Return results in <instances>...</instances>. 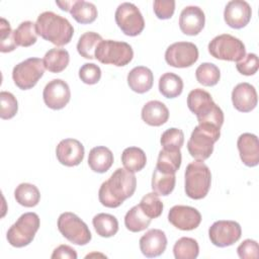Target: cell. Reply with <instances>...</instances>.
<instances>
[{
  "label": "cell",
  "mask_w": 259,
  "mask_h": 259,
  "mask_svg": "<svg viewBox=\"0 0 259 259\" xmlns=\"http://www.w3.org/2000/svg\"><path fill=\"white\" fill-rule=\"evenodd\" d=\"M17 45L14 39V31L11 29L10 23L3 17L0 19V52L9 53L14 51Z\"/></svg>",
  "instance_id": "obj_38"
},
{
  "label": "cell",
  "mask_w": 259,
  "mask_h": 259,
  "mask_svg": "<svg viewBox=\"0 0 259 259\" xmlns=\"http://www.w3.org/2000/svg\"><path fill=\"white\" fill-rule=\"evenodd\" d=\"M198 60V49L190 41H177L165 52L166 63L174 68H187Z\"/></svg>",
  "instance_id": "obj_11"
},
{
  "label": "cell",
  "mask_w": 259,
  "mask_h": 259,
  "mask_svg": "<svg viewBox=\"0 0 259 259\" xmlns=\"http://www.w3.org/2000/svg\"><path fill=\"white\" fill-rule=\"evenodd\" d=\"M102 40V36L97 32L87 31L79 37L77 51L79 55L85 59H95V51Z\"/></svg>",
  "instance_id": "obj_32"
},
{
  "label": "cell",
  "mask_w": 259,
  "mask_h": 259,
  "mask_svg": "<svg viewBox=\"0 0 259 259\" xmlns=\"http://www.w3.org/2000/svg\"><path fill=\"white\" fill-rule=\"evenodd\" d=\"M56 4L64 11L71 13L72 17L81 24L92 23L97 18L96 6L84 0L73 1H56Z\"/></svg>",
  "instance_id": "obj_17"
},
{
  "label": "cell",
  "mask_w": 259,
  "mask_h": 259,
  "mask_svg": "<svg viewBox=\"0 0 259 259\" xmlns=\"http://www.w3.org/2000/svg\"><path fill=\"white\" fill-rule=\"evenodd\" d=\"M1 100V111L0 116L2 119L12 118L18 110V103L15 96L7 91H1L0 93Z\"/></svg>",
  "instance_id": "obj_40"
},
{
  "label": "cell",
  "mask_w": 259,
  "mask_h": 259,
  "mask_svg": "<svg viewBox=\"0 0 259 259\" xmlns=\"http://www.w3.org/2000/svg\"><path fill=\"white\" fill-rule=\"evenodd\" d=\"M79 78L85 84L94 85L101 78V70L93 63H86L79 69Z\"/></svg>",
  "instance_id": "obj_41"
},
{
  "label": "cell",
  "mask_w": 259,
  "mask_h": 259,
  "mask_svg": "<svg viewBox=\"0 0 259 259\" xmlns=\"http://www.w3.org/2000/svg\"><path fill=\"white\" fill-rule=\"evenodd\" d=\"M35 30L37 35L57 47L69 44L74 34L69 20L53 11H45L37 16Z\"/></svg>",
  "instance_id": "obj_2"
},
{
  "label": "cell",
  "mask_w": 259,
  "mask_h": 259,
  "mask_svg": "<svg viewBox=\"0 0 259 259\" xmlns=\"http://www.w3.org/2000/svg\"><path fill=\"white\" fill-rule=\"evenodd\" d=\"M237 253L241 259H256L259 256L258 243L251 239H246L237 248Z\"/></svg>",
  "instance_id": "obj_44"
},
{
  "label": "cell",
  "mask_w": 259,
  "mask_h": 259,
  "mask_svg": "<svg viewBox=\"0 0 259 259\" xmlns=\"http://www.w3.org/2000/svg\"><path fill=\"white\" fill-rule=\"evenodd\" d=\"M257 92L253 85L243 82L235 86L232 91V102L234 107L241 112H249L257 105Z\"/></svg>",
  "instance_id": "obj_20"
},
{
  "label": "cell",
  "mask_w": 259,
  "mask_h": 259,
  "mask_svg": "<svg viewBox=\"0 0 259 259\" xmlns=\"http://www.w3.org/2000/svg\"><path fill=\"white\" fill-rule=\"evenodd\" d=\"M37 33L35 30V23L26 20L21 22L14 30V39L17 47H30L35 44Z\"/></svg>",
  "instance_id": "obj_35"
},
{
  "label": "cell",
  "mask_w": 259,
  "mask_h": 259,
  "mask_svg": "<svg viewBox=\"0 0 259 259\" xmlns=\"http://www.w3.org/2000/svg\"><path fill=\"white\" fill-rule=\"evenodd\" d=\"M44 61L39 58H29L17 64L12 70L14 84L21 90L34 87L45 73Z\"/></svg>",
  "instance_id": "obj_9"
},
{
  "label": "cell",
  "mask_w": 259,
  "mask_h": 259,
  "mask_svg": "<svg viewBox=\"0 0 259 259\" xmlns=\"http://www.w3.org/2000/svg\"><path fill=\"white\" fill-rule=\"evenodd\" d=\"M115 22L121 31L128 36L139 35L145 27V20L140 9L133 3L123 2L115 10Z\"/></svg>",
  "instance_id": "obj_10"
},
{
  "label": "cell",
  "mask_w": 259,
  "mask_h": 259,
  "mask_svg": "<svg viewBox=\"0 0 259 259\" xmlns=\"http://www.w3.org/2000/svg\"><path fill=\"white\" fill-rule=\"evenodd\" d=\"M93 227L100 237L110 238L118 231V222L116 218L109 213H98L92 220Z\"/></svg>",
  "instance_id": "obj_30"
},
{
  "label": "cell",
  "mask_w": 259,
  "mask_h": 259,
  "mask_svg": "<svg viewBox=\"0 0 259 259\" xmlns=\"http://www.w3.org/2000/svg\"><path fill=\"white\" fill-rule=\"evenodd\" d=\"M134 57L132 47L125 41L103 39L95 51V59L102 64L122 67L127 65Z\"/></svg>",
  "instance_id": "obj_6"
},
{
  "label": "cell",
  "mask_w": 259,
  "mask_h": 259,
  "mask_svg": "<svg viewBox=\"0 0 259 259\" xmlns=\"http://www.w3.org/2000/svg\"><path fill=\"white\" fill-rule=\"evenodd\" d=\"M195 77L198 83L203 86H214L221 78V72L218 66L212 63H202L195 71Z\"/></svg>",
  "instance_id": "obj_36"
},
{
  "label": "cell",
  "mask_w": 259,
  "mask_h": 259,
  "mask_svg": "<svg viewBox=\"0 0 259 259\" xmlns=\"http://www.w3.org/2000/svg\"><path fill=\"white\" fill-rule=\"evenodd\" d=\"M211 173L203 161L189 163L185 170V193L192 199H202L209 191Z\"/></svg>",
  "instance_id": "obj_4"
},
{
  "label": "cell",
  "mask_w": 259,
  "mask_h": 259,
  "mask_svg": "<svg viewBox=\"0 0 259 259\" xmlns=\"http://www.w3.org/2000/svg\"><path fill=\"white\" fill-rule=\"evenodd\" d=\"M16 201L25 207L35 206L40 199L38 188L30 183H20L14 190Z\"/></svg>",
  "instance_id": "obj_31"
},
{
  "label": "cell",
  "mask_w": 259,
  "mask_h": 259,
  "mask_svg": "<svg viewBox=\"0 0 259 259\" xmlns=\"http://www.w3.org/2000/svg\"><path fill=\"white\" fill-rule=\"evenodd\" d=\"M252 16V9L248 2L244 0H232L227 3L224 10L226 23L236 29L245 27Z\"/></svg>",
  "instance_id": "obj_15"
},
{
  "label": "cell",
  "mask_w": 259,
  "mask_h": 259,
  "mask_svg": "<svg viewBox=\"0 0 259 259\" xmlns=\"http://www.w3.org/2000/svg\"><path fill=\"white\" fill-rule=\"evenodd\" d=\"M136 188L137 178L135 174L125 168H117L101 184L98 191V198L102 205L115 208L131 197L135 193Z\"/></svg>",
  "instance_id": "obj_1"
},
{
  "label": "cell",
  "mask_w": 259,
  "mask_h": 259,
  "mask_svg": "<svg viewBox=\"0 0 259 259\" xmlns=\"http://www.w3.org/2000/svg\"><path fill=\"white\" fill-rule=\"evenodd\" d=\"M259 67V60L256 54L249 53L236 64L238 72L245 76L254 75Z\"/></svg>",
  "instance_id": "obj_42"
},
{
  "label": "cell",
  "mask_w": 259,
  "mask_h": 259,
  "mask_svg": "<svg viewBox=\"0 0 259 259\" xmlns=\"http://www.w3.org/2000/svg\"><path fill=\"white\" fill-rule=\"evenodd\" d=\"M139 243L143 255L154 258L164 253L167 247V237L162 230L152 229L141 237Z\"/></svg>",
  "instance_id": "obj_19"
},
{
  "label": "cell",
  "mask_w": 259,
  "mask_h": 259,
  "mask_svg": "<svg viewBox=\"0 0 259 259\" xmlns=\"http://www.w3.org/2000/svg\"><path fill=\"white\" fill-rule=\"evenodd\" d=\"M39 217L35 212H25L9 228L6 234L8 243L15 248L29 245L39 229Z\"/></svg>",
  "instance_id": "obj_5"
},
{
  "label": "cell",
  "mask_w": 259,
  "mask_h": 259,
  "mask_svg": "<svg viewBox=\"0 0 259 259\" xmlns=\"http://www.w3.org/2000/svg\"><path fill=\"white\" fill-rule=\"evenodd\" d=\"M242 235L241 226L235 221L214 222L208 230L210 242L220 248H225L235 244Z\"/></svg>",
  "instance_id": "obj_12"
},
{
  "label": "cell",
  "mask_w": 259,
  "mask_h": 259,
  "mask_svg": "<svg viewBox=\"0 0 259 259\" xmlns=\"http://www.w3.org/2000/svg\"><path fill=\"white\" fill-rule=\"evenodd\" d=\"M151 221L152 219L146 215L139 204L133 206L124 217V225L126 229L134 233L146 230L149 227Z\"/></svg>",
  "instance_id": "obj_33"
},
{
  "label": "cell",
  "mask_w": 259,
  "mask_h": 259,
  "mask_svg": "<svg viewBox=\"0 0 259 259\" xmlns=\"http://www.w3.org/2000/svg\"><path fill=\"white\" fill-rule=\"evenodd\" d=\"M58 229L68 241L75 245L84 246L92 239L88 226L73 212L67 211L60 214Z\"/></svg>",
  "instance_id": "obj_8"
},
{
  "label": "cell",
  "mask_w": 259,
  "mask_h": 259,
  "mask_svg": "<svg viewBox=\"0 0 259 259\" xmlns=\"http://www.w3.org/2000/svg\"><path fill=\"white\" fill-rule=\"evenodd\" d=\"M180 150L163 149L159 152L156 168L165 173L175 174L181 165Z\"/></svg>",
  "instance_id": "obj_28"
},
{
  "label": "cell",
  "mask_w": 259,
  "mask_h": 259,
  "mask_svg": "<svg viewBox=\"0 0 259 259\" xmlns=\"http://www.w3.org/2000/svg\"><path fill=\"white\" fill-rule=\"evenodd\" d=\"M141 116L147 124L151 126H160L167 122L169 118V110L163 102L151 100L143 106Z\"/></svg>",
  "instance_id": "obj_22"
},
{
  "label": "cell",
  "mask_w": 259,
  "mask_h": 259,
  "mask_svg": "<svg viewBox=\"0 0 259 259\" xmlns=\"http://www.w3.org/2000/svg\"><path fill=\"white\" fill-rule=\"evenodd\" d=\"M240 158L248 167H255L259 163L258 138L250 133L242 134L237 141Z\"/></svg>",
  "instance_id": "obj_21"
},
{
  "label": "cell",
  "mask_w": 259,
  "mask_h": 259,
  "mask_svg": "<svg viewBox=\"0 0 259 259\" xmlns=\"http://www.w3.org/2000/svg\"><path fill=\"white\" fill-rule=\"evenodd\" d=\"M84 146L76 139L62 140L56 149L58 161L67 167L79 165L84 159Z\"/></svg>",
  "instance_id": "obj_16"
},
{
  "label": "cell",
  "mask_w": 259,
  "mask_h": 259,
  "mask_svg": "<svg viewBox=\"0 0 259 259\" xmlns=\"http://www.w3.org/2000/svg\"><path fill=\"white\" fill-rule=\"evenodd\" d=\"M168 221L181 231H191L199 226L201 214L192 206L174 205L168 212Z\"/></svg>",
  "instance_id": "obj_14"
},
{
  "label": "cell",
  "mask_w": 259,
  "mask_h": 259,
  "mask_svg": "<svg viewBox=\"0 0 259 259\" xmlns=\"http://www.w3.org/2000/svg\"><path fill=\"white\" fill-rule=\"evenodd\" d=\"M154 82V75L152 71L144 66L135 67L127 74V84L130 88L140 94L148 92Z\"/></svg>",
  "instance_id": "obj_23"
},
{
  "label": "cell",
  "mask_w": 259,
  "mask_h": 259,
  "mask_svg": "<svg viewBox=\"0 0 259 259\" xmlns=\"http://www.w3.org/2000/svg\"><path fill=\"white\" fill-rule=\"evenodd\" d=\"M204 12L198 6H186L179 16L180 30L186 35H196L204 27Z\"/></svg>",
  "instance_id": "obj_18"
},
{
  "label": "cell",
  "mask_w": 259,
  "mask_h": 259,
  "mask_svg": "<svg viewBox=\"0 0 259 259\" xmlns=\"http://www.w3.org/2000/svg\"><path fill=\"white\" fill-rule=\"evenodd\" d=\"M113 164L112 152L104 147L98 146L90 150L88 156V165L92 171L97 173H105Z\"/></svg>",
  "instance_id": "obj_24"
},
{
  "label": "cell",
  "mask_w": 259,
  "mask_h": 259,
  "mask_svg": "<svg viewBox=\"0 0 259 259\" xmlns=\"http://www.w3.org/2000/svg\"><path fill=\"white\" fill-rule=\"evenodd\" d=\"M121 163L126 170L135 173L141 171L146 166L147 157L141 148L128 147L121 154Z\"/></svg>",
  "instance_id": "obj_27"
},
{
  "label": "cell",
  "mask_w": 259,
  "mask_h": 259,
  "mask_svg": "<svg viewBox=\"0 0 259 259\" xmlns=\"http://www.w3.org/2000/svg\"><path fill=\"white\" fill-rule=\"evenodd\" d=\"M45 68L52 73H60L64 71L70 62V56L67 50L54 48L49 50L44 57Z\"/></svg>",
  "instance_id": "obj_25"
},
{
  "label": "cell",
  "mask_w": 259,
  "mask_h": 259,
  "mask_svg": "<svg viewBox=\"0 0 259 259\" xmlns=\"http://www.w3.org/2000/svg\"><path fill=\"white\" fill-rule=\"evenodd\" d=\"M42 97L46 105L54 110L64 108L71 98L70 87L62 79H53L44 88Z\"/></svg>",
  "instance_id": "obj_13"
},
{
  "label": "cell",
  "mask_w": 259,
  "mask_h": 259,
  "mask_svg": "<svg viewBox=\"0 0 259 259\" xmlns=\"http://www.w3.org/2000/svg\"><path fill=\"white\" fill-rule=\"evenodd\" d=\"M52 259H58V258H68V259H77V252L68 245H60L57 247L53 254Z\"/></svg>",
  "instance_id": "obj_45"
},
{
  "label": "cell",
  "mask_w": 259,
  "mask_h": 259,
  "mask_svg": "<svg viewBox=\"0 0 259 259\" xmlns=\"http://www.w3.org/2000/svg\"><path fill=\"white\" fill-rule=\"evenodd\" d=\"M160 142L163 149L180 150L184 143V134L179 128L170 127L162 134Z\"/></svg>",
  "instance_id": "obj_39"
},
{
  "label": "cell",
  "mask_w": 259,
  "mask_h": 259,
  "mask_svg": "<svg viewBox=\"0 0 259 259\" xmlns=\"http://www.w3.org/2000/svg\"><path fill=\"white\" fill-rule=\"evenodd\" d=\"M183 90V81L180 76L167 72L159 79V91L166 98L178 97Z\"/></svg>",
  "instance_id": "obj_26"
},
{
  "label": "cell",
  "mask_w": 259,
  "mask_h": 259,
  "mask_svg": "<svg viewBox=\"0 0 259 259\" xmlns=\"http://www.w3.org/2000/svg\"><path fill=\"white\" fill-rule=\"evenodd\" d=\"M208 52L215 59L230 62H239L246 55L243 41L229 33L213 37L208 44Z\"/></svg>",
  "instance_id": "obj_7"
},
{
  "label": "cell",
  "mask_w": 259,
  "mask_h": 259,
  "mask_svg": "<svg viewBox=\"0 0 259 259\" xmlns=\"http://www.w3.org/2000/svg\"><path fill=\"white\" fill-rule=\"evenodd\" d=\"M155 15L159 19H169L172 17L175 10L174 0H156L153 3Z\"/></svg>",
  "instance_id": "obj_43"
},
{
  "label": "cell",
  "mask_w": 259,
  "mask_h": 259,
  "mask_svg": "<svg viewBox=\"0 0 259 259\" xmlns=\"http://www.w3.org/2000/svg\"><path fill=\"white\" fill-rule=\"evenodd\" d=\"M176 177L175 174L165 173L155 168L152 176L151 187L155 193L162 196L169 195L175 187Z\"/></svg>",
  "instance_id": "obj_29"
},
{
  "label": "cell",
  "mask_w": 259,
  "mask_h": 259,
  "mask_svg": "<svg viewBox=\"0 0 259 259\" xmlns=\"http://www.w3.org/2000/svg\"><path fill=\"white\" fill-rule=\"evenodd\" d=\"M173 253L176 259H195L199 253V246L196 240L182 237L174 244Z\"/></svg>",
  "instance_id": "obj_34"
},
{
  "label": "cell",
  "mask_w": 259,
  "mask_h": 259,
  "mask_svg": "<svg viewBox=\"0 0 259 259\" xmlns=\"http://www.w3.org/2000/svg\"><path fill=\"white\" fill-rule=\"evenodd\" d=\"M139 205L150 219H156L160 217L163 211V202L159 198V195L154 191L144 195Z\"/></svg>",
  "instance_id": "obj_37"
},
{
  "label": "cell",
  "mask_w": 259,
  "mask_h": 259,
  "mask_svg": "<svg viewBox=\"0 0 259 259\" xmlns=\"http://www.w3.org/2000/svg\"><path fill=\"white\" fill-rule=\"evenodd\" d=\"M220 137L221 128L210 124L198 123L187 142V150L190 156L200 161L208 159L213 152V145Z\"/></svg>",
  "instance_id": "obj_3"
}]
</instances>
